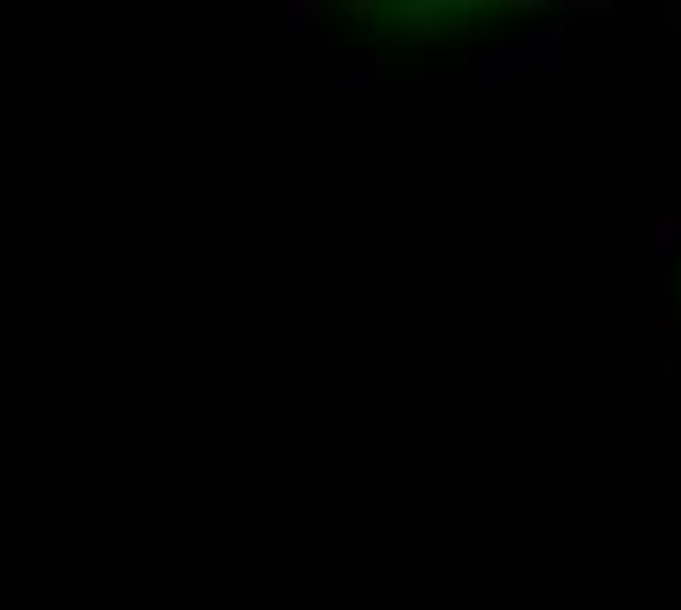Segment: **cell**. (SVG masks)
I'll return each instance as SVG.
<instances>
[{
  "instance_id": "1",
  "label": "cell",
  "mask_w": 681,
  "mask_h": 610,
  "mask_svg": "<svg viewBox=\"0 0 681 610\" xmlns=\"http://www.w3.org/2000/svg\"><path fill=\"white\" fill-rule=\"evenodd\" d=\"M535 65L523 59V47L517 42H505V47H494V53H482L476 65H470V88L476 94H500V88H511V83H523Z\"/></svg>"
},
{
  "instance_id": "2",
  "label": "cell",
  "mask_w": 681,
  "mask_h": 610,
  "mask_svg": "<svg viewBox=\"0 0 681 610\" xmlns=\"http://www.w3.org/2000/svg\"><path fill=\"white\" fill-rule=\"evenodd\" d=\"M517 47H523V59H529L535 71H564V65H570V24H564V18L535 24L529 36H517Z\"/></svg>"
},
{
  "instance_id": "3",
  "label": "cell",
  "mask_w": 681,
  "mask_h": 610,
  "mask_svg": "<svg viewBox=\"0 0 681 610\" xmlns=\"http://www.w3.org/2000/svg\"><path fill=\"white\" fill-rule=\"evenodd\" d=\"M453 12H482V0H400V24H406V36H435L441 30V18H453Z\"/></svg>"
},
{
  "instance_id": "4",
  "label": "cell",
  "mask_w": 681,
  "mask_h": 610,
  "mask_svg": "<svg viewBox=\"0 0 681 610\" xmlns=\"http://www.w3.org/2000/svg\"><path fill=\"white\" fill-rule=\"evenodd\" d=\"M617 12H623V6H611V0H564V6H558L564 24H588V30H605Z\"/></svg>"
},
{
  "instance_id": "5",
  "label": "cell",
  "mask_w": 681,
  "mask_h": 610,
  "mask_svg": "<svg viewBox=\"0 0 681 610\" xmlns=\"http://www.w3.org/2000/svg\"><path fill=\"white\" fill-rule=\"evenodd\" d=\"M318 18H323L318 0H288V6H282V42H300V36H312V30H318Z\"/></svg>"
},
{
  "instance_id": "6",
  "label": "cell",
  "mask_w": 681,
  "mask_h": 610,
  "mask_svg": "<svg viewBox=\"0 0 681 610\" xmlns=\"http://www.w3.org/2000/svg\"><path fill=\"white\" fill-rule=\"evenodd\" d=\"M681 247V212H664V218L652 223V264H670Z\"/></svg>"
},
{
  "instance_id": "7",
  "label": "cell",
  "mask_w": 681,
  "mask_h": 610,
  "mask_svg": "<svg viewBox=\"0 0 681 610\" xmlns=\"http://www.w3.org/2000/svg\"><path fill=\"white\" fill-rule=\"evenodd\" d=\"M376 83H382V71H341L329 94H376Z\"/></svg>"
},
{
  "instance_id": "8",
  "label": "cell",
  "mask_w": 681,
  "mask_h": 610,
  "mask_svg": "<svg viewBox=\"0 0 681 610\" xmlns=\"http://www.w3.org/2000/svg\"><path fill=\"white\" fill-rule=\"evenodd\" d=\"M376 71H394V77H417V71H429V65H423L417 53H382V59H376Z\"/></svg>"
},
{
  "instance_id": "9",
  "label": "cell",
  "mask_w": 681,
  "mask_h": 610,
  "mask_svg": "<svg viewBox=\"0 0 681 610\" xmlns=\"http://www.w3.org/2000/svg\"><path fill=\"white\" fill-rule=\"evenodd\" d=\"M658 18L670 24V42H681V0H664V6H658Z\"/></svg>"
}]
</instances>
